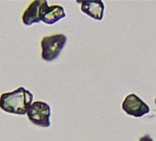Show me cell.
<instances>
[{
  "mask_svg": "<svg viewBox=\"0 0 156 141\" xmlns=\"http://www.w3.org/2000/svg\"><path fill=\"white\" fill-rule=\"evenodd\" d=\"M67 42V37L63 34L46 36L41 40V57L46 61L56 60Z\"/></svg>",
  "mask_w": 156,
  "mask_h": 141,
  "instance_id": "cell-2",
  "label": "cell"
},
{
  "mask_svg": "<svg viewBox=\"0 0 156 141\" xmlns=\"http://www.w3.org/2000/svg\"><path fill=\"white\" fill-rule=\"evenodd\" d=\"M33 102V94L24 87H18L10 93L0 95V108L13 115H27Z\"/></svg>",
  "mask_w": 156,
  "mask_h": 141,
  "instance_id": "cell-1",
  "label": "cell"
},
{
  "mask_svg": "<svg viewBox=\"0 0 156 141\" xmlns=\"http://www.w3.org/2000/svg\"><path fill=\"white\" fill-rule=\"evenodd\" d=\"M27 116L29 121L41 128H49L50 127V117H51V108L48 104L41 101H37L32 103L29 106Z\"/></svg>",
  "mask_w": 156,
  "mask_h": 141,
  "instance_id": "cell-3",
  "label": "cell"
},
{
  "mask_svg": "<svg viewBox=\"0 0 156 141\" xmlns=\"http://www.w3.org/2000/svg\"><path fill=\"white\" fill-rule=\"evenodd\" d=\"M154 102H155V104H156V98H155V101H154Z\"/></svg>",
  "mask_w": 156,
  "mask_h": 141,
  "instance_id": "cell-9",
  "label": "cell"
},
{
  "mask_svg": "<svg viewBox=\"0 0 156 141\" xmlns=\"http://www.w3.org/2000/svg\"><path fill=\"white\" fill-rule=\"evenodd\" d=\"M80 4V10L87 16L96 20H101L105 10L104 3L101 0L96 1H78Z\"/></svg>",
  "mask_w": 156,
  "mask_h": 141,
  "instance_id": "cell-6",
  "label": "cell"
},
{
  "mask_svg": "<svg viewBox=\"0 0 156 141\" xmlns=\"http://www.w3.org/2000/svg\"><path fill=\"white\" fill-rule=\"evenodd\" d=\"M139 141H154V139L149 136V135H145V136H144V137H142Z\"/></svg>",
  "mask_w": 156,
  "mask_h": 141,
  "instance_id": "cell-8",
  "label": "cell"
},
{
  "mask_svg": "<svg viewBox=\"0 0 156 141\" xmlns=\"http://www.w3.org/2000/svg\"><path fill=\"white\" fill-rule=\"evenodd\" d=\"M49 6L46 0L33 1L24 11L22 16V22L26 26H31L35 23L42 21L44 12Z\"/></svg>",
  "mask_w": 156,
  "mask_h": 141,
  "instance_id": "cell-4",
  "label": "cell"
},
{
  "mask_svg": "<svg viewBox=\"0 0 156 141\" xmlns=\"http://www.w3.org/2000/svg\"><path fill=\"white\" fill-rule=\"evenodd\" d=\"M122 110L133 117H142L150 112V107L135 94L127 95L122 103Z\"/></svg>",
  "mask_w": 156,
  "mask_h": 141,
  "instance_id": "cell-5",
  "label": "cell"
},
{
  "mask_svg": "<svg viewBox=\"0 0 156 141\" xmlns=\"http://www.w3.org/2000/svg\"><path fill=\"white\" fill-rule=\"evenodd\" d=\"M66 17V13L64 8L61 6L55 5L48 6L44 12L42 22L47 25H53L58 20L64 18Z\"/></svg>",
  "mask_w": 156,
  "mask_h": 141,
  "instance_id": "cell-7",
  "label": "cell"
}]
</instances>
